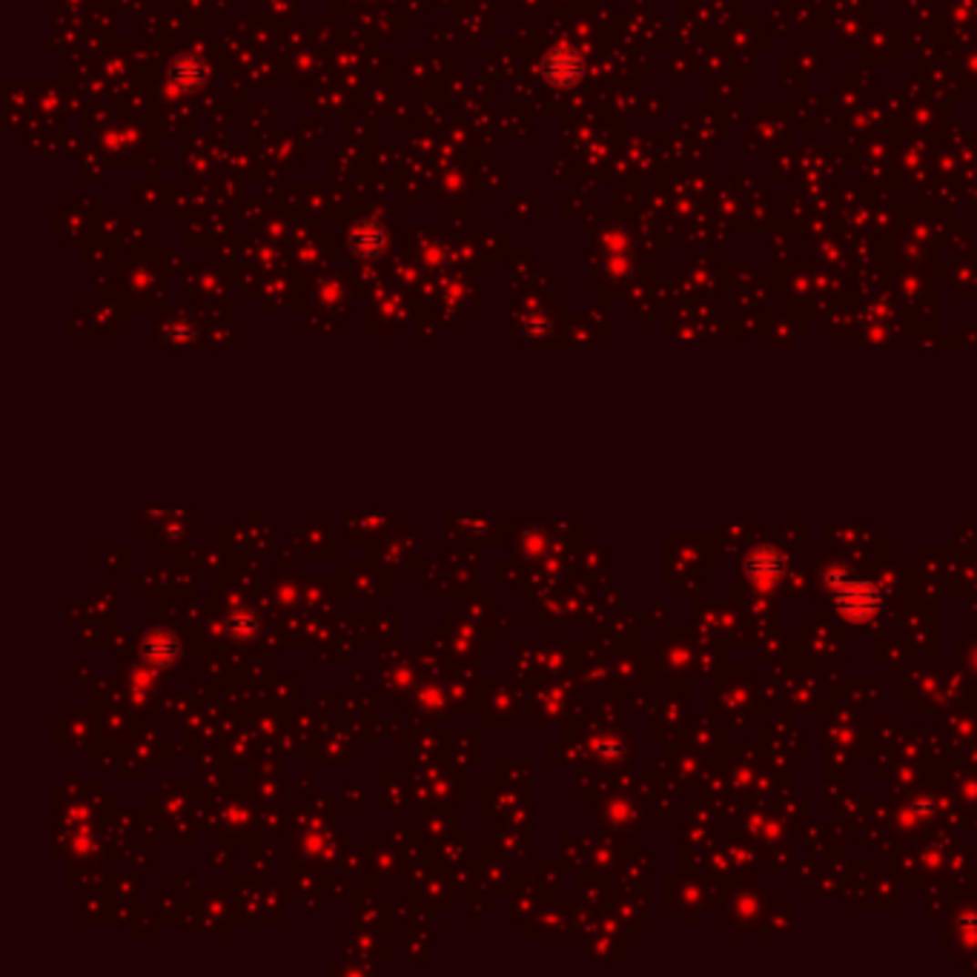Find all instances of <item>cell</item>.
I'll use <instances>...</instances> for the list:
<instances>
[{
	"mask_svg": "<svg viewBox=\"0 0 977 977\" xmlns=\"http://www.w3.org/2000/svg\"><path fill=\"white\" fill-rule=\"evenodd\" d=\"M837 605L843 608L849 616H869L874 614L877 605V594L869 588V585H843V591L837 594Z\"/></svg>",
	"mask_w": 977,
	"mask_h": 977,
	"instance_id": "obj_2",
	"label": "cell"
},
{
	"mask_svg": "<svg viewBox=\"0 0 977 977\" xmlns=\"http://www.w3.org/2000/svg\"><path fill=\"white\" fill-rule=\"evenodd\" d=\"M542 75L548 77L554 87H574L582 77V57L568 46H559L544 55Z\"/></svg>",
	"mask_w": 977,
	"mask_h": 977,
	"instance_id": "obj_1",
	"label": "cell"
},
{
	"mask_svg": "<svg viewBox=\"0 0 977 977\" xmlns=\"http://www.w3.org/2000/svg\"><path fill=\"white\" fill-rule=\"evenodd\" d=\"M204 77H207V72H204L201 61L195 55L178 57V61H175L172 69H169V81L178 89H198L204 84Z\"/></svg>",
	"mask_w": 977,
	"mask_h": 977,
	"instance_id": "obj_3",
	"label": "cell"
},
{
	"mask_svg": "<svg viewBox=\"0 0 977 977\" xmlns=\"http://www.w3.org/2000/svg\"><path fill=\"white\" fill-rule=\"evenodd\" d=\"M350 247L359 259H376L384 247V232L376 224H359L350 236Z\"/></svg>",
	"mask_w": 977,
	"mask_h": 977,
	"instance_id": "obj_4",
	"label": "cell"
}]
</instances>
